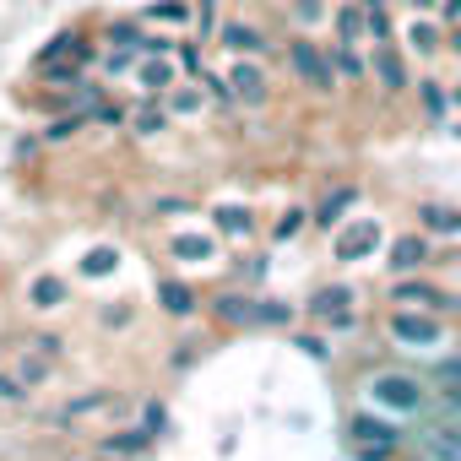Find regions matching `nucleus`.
Returning a JSON list of instances; mask_svg holds the SVG:
<instances>
[{"label":"nucleus","instance_id":"nucleus-1","mask_svg":"<svg viewBox=\"0 0 461 461\" xmlns=\"http://www.w3.org/2000/svg\"><path fill=\"white\" fill-rule=\"evenodd\" d=\"M288 60H294V71H299V77H304L310 87H321V93H326V87L337 82V77H331V66H326V55H321V50H315L310 39L288 44Z\"/></svg>","mask_w":461,"mask_h":461},{"label":"nucleus","instance_id":"nucleus-26","mask_svg":"<svg viewBox=\"0 0 461 461\" xmlns=\"http://www.w3.org/2000/svg\"><path fill=\"white\" fill-rule=\"evenodd\" d=\"M450 402H456V407H461V385H450Z\"/></svg>","mask_w":461,"mask_h":461},{"label":"nucleus","instance_id":"nucleus-7","mask_svg":"<svg viewBox=\"0 0 461 461\" xmlns=\"http://www.w3.org/2000/svg\"><path fill=\"white\" fill-rule=\"evenodd\" d=\"M375 71H380V82H385L391 93H402V87H407V66H402L391 50H380V55H375Z\"/></svg>","mask_w":461,"mask_h":461},{"label":"nucleus","instance_id":"nucleus-6","mask_svg":"<svg viewBox=\"0 0 461 461\" xmlns=\"http://www.w3.org/2000/svg\"><path fill=\"white\" fill-rule=\"evenodd\" d=\"M222 44H228V50H240V55H256V50H267V39H261L256 28H245V23L222 28Z\"/></svg>","mask_w":461,"mask_h":461},{"label":"nucleus","instance_id":"nucleus-17","mask_svg":"<svg viewBox=\"0 0 461 461\" xmlns=\"http://www.w3.org/2000/svg\"><path fill=\"white\" fill-rule=\"evenodd\" d=\"M353 434H358V439H375V445H391V434H385L380 423H369V418H358V423H353Z\"/></svg>","mask_w":461,"mask_h":461},{"label":"nucleus","instance_id":"nucleus-4","mask_svg":"<svg viewBox=\"0 0 461 461\" xmlns=\"http://www.w3.org/2000/svg\"><path fill=\"white\" fill-rule=\"evenodd\" d=\"M391 331H396L402 342H434V337H439V321H423V315H396V321H391Z\"/></svg>","mask_w":461,"mask_h":461},{"label":"nucleus","instance_id":"nucleus-27","mask_svg":"<svg viewBox=\"0 0 461 461\" xmlns=\"http://www.w3.org/2000/svg\"><path fill=\"white\" fill-rule=\"evenodd\" d=\"M364 6H369V12H380V6H385V0H364Z\"/></svg>","mask_w":461,"mask_h":461},{"label":"nucleus","instance_id":"nucleus-23","mask_svg":"<svg viewBox=\"0 0 461 461\" xmlns=\"http://www.w3.org/2000/svg\"><path fill=\"white\" fill-rule=\"evenodd\" d=\"M423 87H429V93H423V104H429V114H439V109H445V93H434V82H423Z\"/></svg>","mask_w":461,"mask_h":461},{"label":"nucleus","instance_id":"nucleus-12","mask_svg":"<svg viewBox=\"0 0 461 461\" xmlns=\"http://www.w3.org/2000/svg\"><path fill=\"white\" fill-rule=\"evenodd\" d=\"M353 195H358V190H337V195L321 206V222H337V212H342V206H353Z\"/></svg>","mask_w":461,"mask_h":461},{"label":"nucleus","instance_id":"nucleus-10","mask_svg":"<svg viewBox=\"0 0 461 461\" xmlns=\"http://www.w3.org/2000/svg\"><path fill=\"white\" fill-rule=\"evenodd\" d=\"M33 299H39V304H44V310H55V304H60V299H66V288H60V283H55V277H39V283H33Z\"/></svg>","mask_w":461,"mask_h":461},{"label":"nucleus","instance_id":"nucleus-20","mask_svg":"<svg viewBox=\"0 0 461 461\" xmlns=\"http://www.w3.org/2000/svg\"><path fill=\"white\" fill-rule=\"evenodd\" d=\"M174 250H179V256H201V261H206V250H212V245H206V240H179Z\"/></svg>","mask_w":461,"mask_h":461},{"label":"nucleus","instance_id":"nucleus-22","mask_svg":"<svg viewBox=\"0 0 461 461\" xmlns=\"http://www.w3.org/2000/svg\"><path fill=\"white\" fill-rule=\"evenodd\" d=\"M147 87H168V66H147Z\"/></svg>","mask_w":461,"mask_h":461},{"label":"nucleus","instance_id":"nucleus-11","mask_svg":"<svg viewBox=\"0 0 461 461\" xmlns=\"http://www.w3.org/2000/svg\"><path fill=\"white\" fill-rule=\"evenodd\" d=\"M423 222H429V228H439V234H456V228H461V217H456V212H434V206L423 212Z\"/></svg>","mask_w":461,"mask_h":461},{"label":"nucleus","instance_id":"nucleus-3","mask_svg":"<svg viewBox=\"0 0 461 461\" xmlns=\"http://www.w3.org/2000/svg\"><path fill=\"white\" fill-rule=\"evenodd\" d=\"M375 245H380V228H375V222H358L353 234L337 240V256H342V261H358V256H369Z\"/></svg>","mask_w":461,"mask_h":461},{"label":"nucleus","instance_id":"nucleus-25","mask_svg":"<svg viewBox=\"0 0 461 461\" xmlns=\"http://www.w3.org/2000/svg\"><path fill=\"white\" fill-rule=\"evenodd\" d=\"M412 6H418V12H434V6H439V0H412Z\"/></svg>","mask_w":461,"mask_h":461},{"label":"nucleus","instance_id":"nucleus-14","mask_svg":"<svg viewBox=\"0 0 461 461\" xmlns=\"http://www.w3.org/2000/svg\"><path fill=\"white\" fill-rule=\"evenodd\" d=\"M342 304H348V288H326V294L315 299V310H321V315H337Z\"/></svg>","mask_w":461,"mask_h":461},{"label":"nucleus","instance_id":"nucleus-5","mask_svg":"<svg viewBox=\"0 0 461 461\" xmlns=\"http://www.w3.org/2000/svg\"><path fill=\"white\" fill-rule=\"evenodd\" d=\"M391 267H396V272H412V267H423V240H418V234L396 240V245H391Z\"/></svg>","mask_w":461,"mask_h":461},{"label":"nucleus","instance_id":"nucleus-24","mask_svg":"<svg viewBox=\"0 0 461 461\" xmlns=\"http://www.w3.org/2000/svg\"><path fill=\"white\" fill-rule=\"evenodd\" d=\"M439 375H445V380H461V358H450V364H439Z\"/></svg>","mask_w":461,"mask_h":461},{"label":"nucleus","instance_id":"nucleus-8","mask_svg":"<svg viewBox=\"0 0 461 461\" xmlns=\"http://www.w3.org/2000/svg\"><path fill=\"white\" fill-rule=\"evenodd\" d=\"M234 93L250 98V104H261V98H267V77H261L256 66H240V71H234Z\"/></svg>","mask_w":461,"mask_h":461},{"label":"nucleus","instance_id":"nucleus-16","mask_svg":"<svg viewBox=\"0 0 461 461\" xmlns=\"http://www.w3.org/2000/svg\"><path fill=\"white\" fill-rule=\"evenodd\" d=\"M412 44H418V50H439V28H434V23H418V28H412Z\"/></svg>","mask_w":461,"mask_h":461},{"label":"nucleus","instance_id":"nucleus-13","mask_svg":"<svg viewBox=\"0 0 461 461\" xmlns=\"http://www.w3.org/2000/svg\"><path fill=\"white\" fill-rule=\"evenodd\" d=\"M163 304H168L174 315H185V310H190V288H179V283H168V288H163Z\"/></svg>","mask_w":461,"mask_h":461},{"label":"nucleus","instance_id":"nucleus-15","mask_svg":"<svg viewBox=\"0 0 461 461\" xmlns=\"http://www.w3.org/2000/svg\"><path fill=\"white\" fill-rule=\"evenodd\" d=\"M217 222L228 228V234H245V228H250V217H245L240 206H228V212H217Z\"/></svg>","mask_w":461,"mask_h":461},{"label":"nucleus","instance_id":"nucleus-18","mask_svg":"<svg viewBox=\"0 0 461 461\" xmlns=\"http://www.w3.org/2000/svg\"><path fill=\"white\" fill-rule=\"evenodd\" d=\"M337 28H342V39H358V28H364V17H358V12L348 6V12L337 17Z\"/></svg>","mask_w":461,"mask_h":461},{"label":"nucleus","instance_id":"nucleus-2","mask_svg":"<svg viewBox=\"0 0 461 461\" xmlns=\"http://www.w3.org/2000/svg\"><path fill=\"white\" fill-rule=\"evenodd\" d=\"M375 402H385V407H418V385L407 380V375H380L375 380Z\"/></svg>","mask_w":461,"mask_h":461},{"label":"nucleus","instance_id":"nucleus-9","mask_svg":"<svg viewBox=\"0 0 461 461\" xmlns=\"http://www.w3.org/2000/svg\"><path fill=\"white\" fill-rule=\"evenodd\" d=\"M396 304H450L439 288H429V283H402L396 288Z\"/></svg>","mask_w":461,"mask_h":461},{"label":"nucleus","instance_id":"nucleus-21","mask_svg":"<svg viewBox=\"0 0 461 461\" xmlns=\"http://www.w3.org/2000/svg\"><path fill=\"white\" fill-rule=\"evenodd\" d=\"M109 267H114V250H93L87 256V272H109Z\"/></svg>","mask_w":461,"mask_h":461},{"label":"nucleus","instance_id":"nucleus-19","mask_svg":"<svg viewBox=\"0 0 461 461\" xmlns=\"http://www.w3.org/2000/svg\"><path fill=\"white\" fill-rule=\"evenodd\" d=\"M337 66H342V77H364V60L353 50H337Z\"/></svg>","mask_w":461,"mask_h":461}]
</instances>
